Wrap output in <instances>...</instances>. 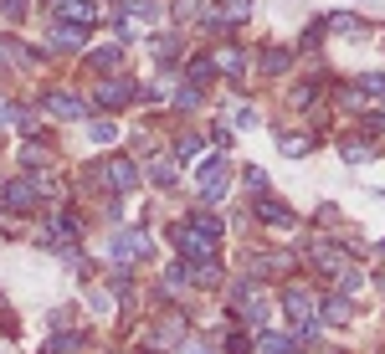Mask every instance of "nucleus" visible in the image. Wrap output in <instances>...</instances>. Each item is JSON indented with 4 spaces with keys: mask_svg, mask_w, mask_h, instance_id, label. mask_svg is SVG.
Masks as SVG:
<instances>
[{
    "mask_svg": "<svg viewBox=\"0 0 385 354\" xmlns=\"http://www.w3.org/2000/svg\"><path fill=\"white\" fill-rule=\"evenodd\" d=\"M169 241H175V252H180L185 262H211V257H216V241H221V236H211L206 226L185 221L180 231H169Z\"/></svg>",
    "mask_w": 385,
    "mask_h": 354,
    "instance_id": "f257e3e1",
    "label": "nucleus"
},
{
    "mask_svg": "<svg viewBox=\"0 0 385 354\" xmlns=\"http://www.w3.org/2000/svg\"><path fill=\"white\" fill-rule=\"evenodd\" d=\"M308 257H313V262H318V267H324V272H334V277H355L350 257L339 252V247H329V241H313V247H308Z\"/></svg>",
    "mask_w": 385,
    "mask_h": 354,
    "instance_id": "f03ea898",
    "label": "nucleus"
},
{
    "mask_svg": "<svg viewBox=\"0 0 385 354\" xmlns=\"http://www.w3.org/2000/svg\"><path fill=\"white\" fill-rule=\"evenodd\" d=\"M226 185H231V165H226V160H211V165L201 170V195H206V201H221Z\"/></svg>",
    "mask_w": 385,
    "mask_h": 354,
    "instance_id": "7ed1b4c3",
    "label": "nucleus"
},
{
    "mask_svg": "<svg viewBox=\"0 0 385 354\" xmlns=\"http://www.w3.org/2000/svg\"><path fill=\"white\" fill-rule=\"evenodd\" d=\"M283 308H288V319L293 323H313V293H303V287H288V293H283Z\"/></svg>",
    "mask_w": 385,
    "mask_h": 354,
    "instance_id": "20e7f679",
    "label": "nucleus"
},
{
    "mask_svg": "<svg viewBox=\"0 0 385 354\" xmlns=\"http://www.w3.org/2000/svg\"><path fill=\"white\" fill-rule=\"evenodd\" d=\"M57 11H62V21H72V26H93V21H98L93 0H57Z\"/></svg>",
    "mask_w": 385,
    "mask_h": 354,
    "instance_id": "39448f33",
    "label": "nucleus"
},
{
    "mask_svg": "<svg viewBox=\"0 0 385 354\" xmlns=\"http://www.w3.org/2000/svg\"><path fill=\"white\" fill-rule=\"evenodd\" d=\"M47 114H57V118H82V114H88V103L72 98V93H47Z\"/></svg>",
    "mask_w": 385,
    "mask_h": 354,
    "instance_id": "423d86ee",
    "label": "nucleus"
},
{
    "mask_svg": "<svg viewBox=\"0 0 385 354\" xmlns=\"http://www.w3.org/2000/svg\"><path fill=\"white\" fill-rule=\"evenodd\" d=\"M247 11H252V0H221V11H211V26H237V21H247Z\"/></svg>",
    "mask_w": 385,
    "mask_h": 354,
    "instance_id": "0eeeda50",
    "label": "nucleus"
},
{
    "mask_svg": "<svg viewBox=\"0 0 385 354\" xmlns=\"http://www.w3.org/2000/svg\"><path fill=\"white\" fill-rule=\"evenodd\" d=\"M134 180H139V170L128 160H108V185L113 190H134Z\"/></svg>",
    "mask_w": 385,
    "mask_h": 354,
    "instance_id": "6e6552de",
    "label": "nucleus"
},
{
    "mask_svg": "<svg viewBox=\"0 0 385 354\" xmlns=\"http://www.w3.org/2000/svg\"><path fill=\"white\" fill-rule=\"evenodd\" d=\"M257 216L272 221V226H293V211H288V206H277V201H267V195H257Z\"/></svg>",
    "mask_w": 385,
    "mask_h": 354,
    "instance_id": "1a4fd4ad",
    "label": "nucleus"
},
{
    "mask_svg": "<svg viewBox=\"0 0 385 354\" xmlns=\"http://www.w3.org/2000/svg\"><path fill=\"white\" fill-rule=\"evenodd\" d=\"M31 201H36V185H31V180H11V185H6V206L26 211Z\"/></svg>",
    "mask_w": 385,
    "mask_h": 354,
    "instance_id": "9d476101",
    "label": "nucleus"
},
{
    "mask_svg": "<svg viewBox=\"0 0 385 354\" xmlns=\"http://www.w3.org/2000/svg\"><path fill=\"white\" fill-rule=\"evenodd\" d=\"M144 252H149V241H144L139 231H123V236L113 241V257H123V262H128V257H144Z\"/></svg>",
    "mask_w": 385,
    "mask_h": 354,
    "instance_id": "9b49d317",
    "label": "nucleus"
},
{
    "mask_svg": "<svg viewBox=\"0 0 385 354\" xmlns=\"http://www.w3.org/2000/svg\"><path fill=\"white\" fill-rule=\"evenodd\" d=\"M128 98H134V87H128V82H103V87H98V103H103V108H118V103H128Z\"/></svg>",
    "mask_w": 385,
    "mask_h": 354,
    "instance_id": "f8f14e48",
    "label": "nucleus"
},
{
    "mask_svg": "<svg viewBox=\"0 0 385 354\" xmlns=\"http://www.w3.org/2000/svg\"><path fill=\"white\" fill-rule=\"evenodd\" d=\"M257 354H298V344L277 339V334H262V339H257Z\"/></svg>",
    "mask_w": 385,
    "mask_h": 354,
    "instance_id": "ddd939ff",
    "label": "nucleus"
},
{
    "mask_svg": "<svg viewBox=\"0 0 385 354\" xmlns=\"http://www.w3.org/2000/svg\"><path fill=\"white\" fill-rule=\"evenodd\" d=\"M52 41H57V47H67V52H72V47H82V31L72 26V21H62V26L52 31Z\"/></svg>",
    "mask_w": 385,
    "mask_h": 354,
    "instance_id": "4468645a",
    "label": "nucleus"
},
{
    "mask_svg": "<svg viewBox=\"0 0 385 354\" xmlns=\"http://www.w3.org/2000/svg\"><path fill=\"white\" fill-rule=\"evenodd\" d=\"M211 67H226V72H242V52H237V47H221V52H216V62H211Z\"/></svg>",
    "mask_w": 385,
    "mask_h": 354,
    "instance_id": "2eb2a0df",
    "label": "nucleus"
},
{
    "mask_svg": "<svg viewBox=\"0 0 385 354\" xmlns=\"http://www.w3.org/2000/svg\"><path fill=\"white\" fill-rule=\"evenodd\" d=\"M345 319H350V303L345 298H329L324 303V323H345Z\"/></svg>",
    "mask_w": 385,
    "mask_h": 354,
    "instance_id": "dca6fc26",
    "label": "nucleus"
},
{
    "mask_svg": "<svg viewBox=\"0 0 385 354\" xmlns=\"http://www.w3.org/2000/svg\"><path fill=\"white\" fill-rule=\"evenodd\" d=\"M329 31H345V36H359V21H355V16H329Z\"/></svg>",
    "mask_w": 385,
    "mask_h": 354,
    "instance_id": "f3484780",
    "label": "nucleus"
},
{
    "mask_svg": "<svg viewBox=\"0 0 385 354\" xmlns=\"http://www.w3.org/2000/svg\"><path fill=\"white\" fill-rule=\"evenodd\" d=\"M283 154H293V160H298V154H308V139L303 134H283Z\"/></svg>",
    "mask_w": 385,
    "mask_h": 354,
    "instance_id": "a211bd4d",
    "label": "nucleus"
},
{
    "mask_svg": "<svg viewBox=\"0 0 385 354\" xmlns=\"http://www.w3.org/2000/svg\"><path fill=\"white\" fill-rule=\"evenodd\" d=\"M88 62H93V67H118V52H113V47H103V52H93Z\"/></svg>",
    "mask_w": 385,
    "mask_h": 354,
    "instance_id": "6ab92c4d",
    "label": "nucleus"
},
{
    "mask_svg": "<svg viewBox=\"0 0 385 354\" xmlns=\"http://www.w3.org/2000/svg\"><path fill=\"white\" fill-rule=\"evenodd\" d=\"M345 160H350V165H365V160H370V144H350Z\"/></svg>",
    "mask_w": 385,
    "mask_h": 354,
    "instance_id": "aec40b11",
    "label": "nucleus"
},
{
    "mask_svg": "<svg viewBox=\"0 0 385 354\" xmlns=\"http://www.w3.org/2000/svg\"><path fill=\"white\" fill-rule=\"evenodd\" d=\"M0 11H6L11 21H21V16H26V0H0Z\"/></svg>",
    "mask_w": 385,
    "mask_h": 354,
    "instance_id": "412c9836",
    "label": "nucleus"
},
{
    "mask_svg": "<svg viewBox=\"0 0 385 354\" xmlns=\"http://www.w3.org/2000/svg\"><path fill=\"white\" fill-rule=\"evenodd\" d=\"M93 139L108 144V139H118V128H113V123H93Z\"/></svg>",
    "mask_w": 385,
    "mask_h": 354,
    "instance_id": "4be33fe9",
    "label": "nucleus"
},
{
    "mask_svg": "<svg viewBox=\"0 0 385 354\" xmlns=\"http://www.w3.org/2000/svg\"><path fill=\"white\" fill-rule=\"evenodd\" d=\"M206 77H211V62H206V57L190 62V82H206Z\"/></svg>",
    "mask_w": 385,
    "mask_h": 354,
    "instance_id": "5701e85b",
    "label": "nucleus"
},
{
    "mask_svg": "<svg viewBox=\"0 0 385 354\" xmlns=\"http://www.w3.org/2000/svg\"><path fill=\"white\" fill-rule=\"evenodd\" d=\"M365 93H385V72H365Z\"/></svg>",
    "mask_w": 385,
    "mask_h": 354,
    "instance_id": "b1692460",
    "label": "nucleus"
},
{
    "mask_svg": "<svg viewBox=\"0 0 385 354\" xmlns=\"http://www.w3.org/2000/svg\"><path fill=\"white\" fill-rule=\"evenodd\" d=\"M175 11H180V16H196V11H201V0H180Z\"/></svg>",
    "mask_w": 385,
    "mask_h": 354,
    "instance_id": "393cba45",
    "label": "nucleus"
},
{
    "mask_svg": "<svg viewBox=\"0 0 385 354\" xmlns=\"http://www.w3.org/2000/svg\"><path fill=\"white\" fill-rule=\"evenodd\" d=\"M180 354H206V349H201V344H190V349H180Z\"/></svg>",
    "mask_w": 385,
    "mask_h": 354,
    "instance_id": "a878e982",
    "label": "nucleus"
},
{
    "mask_svg": "<svg viewBox=\"0 0 385 354\" xmlns=\"http://www.w3.org/2000/svg\"><path fill=\"white\" fill-rule=\"evenodd\" d=\"M359 6H385V0H359Z\"/></svg>",
    "mask_w": 385,
    "mask_h": 354,
    "instance_id": "bb28decb",
    "label": "nucleus"
}]
</instances>
